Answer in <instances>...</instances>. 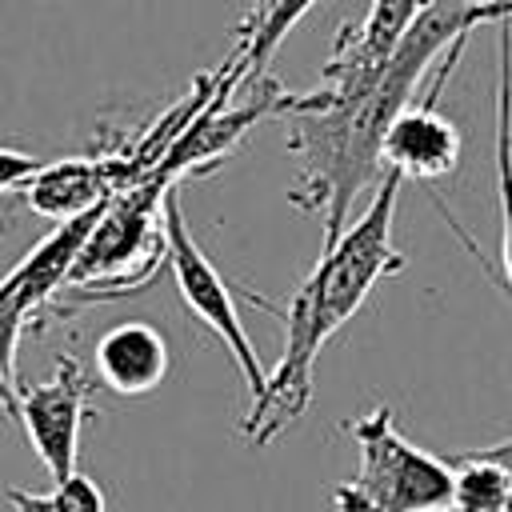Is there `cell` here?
I'll use <instances>...</instances> for the list:
<instances>
[{
    "label": "cell",
    "mask_w": 512,
    "mask_h": 512,
    "mask_svg": "<svg viewBox=\"0 0 512 512\" xmlns=\"http://www.w3.org/2000/svg\"><path fill=\"white\" fill-rule=\"evenodd\" d=\"M472 0H452L428 8L416 28L404 36V44L392 52V60L356 92L324 96V92H288L284 116L288 128V152L300 160V172L288 188V200L304 212H316L324 224V244H336L348 228L352 200L384 180L380 148L396 116L416 104V88L428 72V64L440 56L436 84H444L464 52V40L476 32Z\"/></svg>",
    "instance_id": "obj_1"
},
{
    "label": "cell",
    "mask_w": 512,
    "mask_h": 512,
    "mask_svg": "<svg viewBox=\"0 0 512 512\" xmlns=\"http://www.w3.org/2000/svg\"><path fill=\"white\" fill-rule=\"evenodd\" d=\"M400 200V176L384 172L372 188L364 212L344 228V236L320 248L312 272L296 284L284 316V348L276 368L268 372V388L256 404H248L240 420V436L256 448L272 444L284 428H292L312 404V376L320 348L360 312L372 288L404 268V252L392 240Z\"/></svg>",
    "instance_id": "obj_2"
},
{
    "label": "cell",
    "mask_w": 512,
    "mask_h": 512,
    "mask_svg": "<svg viewBox=\"0 0 512 512\" xmlns=\"http://www.w3.org/2000/svg\"><path fill=\"white\" fill-rule=\"evenodd\" d=\"M172 188H180V180L156 168L148 180L132 184L128 192L104 204L100 224L92 228L56 312H64V300H72L68 308L100 304V300L132 296L152 284V276L168 264L164 208Z\"/></svg>",
    "instance_id": "obj_3"
},
{
    "label": "cell",
    "mask_w": 512,
    "mask_h": 512,
    "mask_svg": "<svg viewBox=\"0 0 512 512\" xmlns=\"http://www.w3.org/2000/svg\"><path fill=\"white\" fill-rule=\"evenodd\" d=\"M360 464L352 480L332 488V512H448L456 468L444 456L416 448L392 420L388 404L348 424Z\"/></svg>",
    "instance_id": "obj_4"
},
{
    "label": "cell",
    "mask_w": 512,
    "mask_h": 512,
    "mask_svg": "<svg viewBox=\"0 0 512 512\" xmlns=\"http://www.w3.org/2000/svg\"><path fill=\"white\" fill-rule=\"evenodd\" d=\"M164 228H168V268H172V280H176V292H180L184 308L224 344V352L236 360V368L244 376L248 404H256L268 388V372L256 356V344L244 332L232 284L220 276V268L204 256L200 240L192 236V224H188L184 204H180V188H172V196H168Z\"/></svg>",
    "instance_id": "obj_5"
},
{
    "label": "cell",
    "mask_w": 512,
    "mask_h": 512,
    "mask_svg": "<svg viewBox=\"0 0 512 512\" xmlns=\"http://www.w3.org/2000/svg\"><path fill=\"white\" fill-rule=\"evenodd\" d=\"M92 392H96V376L76 356H60L52 376L20 388L16 424L24 428L52 484H64L76 476L80 428L92 416Z\"/></svg>",
    "instance_id": "obj_6"
},
{
    "label": "cell",
    "mask_w": 512,
    "mask_h": 512,
    "mask_svg": "<svg viewBox=\"0 0 512 512\" xmlns=\"http://www.w3.org/2000/svg\"><path fill=\"white\" fill-rule=\"evenodd\" d=\"M436 8V0H372L364 20L356 28H344L324 60L316 92L324 96H344L364 88L404 44V36L416 28V20Z\"/></svg>",
    "instance_id": "obj_7"
},
{
    "label": "cell",
    "mask_w": 512,
    "mask_h": 512,
    "mask_svg": "<svg viewBox=\"0 0 512 512\" xmlns=\"http://www.w3.org/2000/svg\"><path fill=\"white\" fill-rule=\"evenodd\" d=\"M460 152H464L460 128L436 108V96H424L408 104L388 128L380 164L400 180H444L448 172H456Z\"/></svg>",
    "instance_id": "obj_8"
},
{
    "label": "cell",
    "mask_w": 512,
    "mask_h": 512,
    "mask_svg": "<svg viewBox=\"0 0 512 512\" xmlns=\"http://www.w3.org/2000/svg\"><path fill=\"white\" fill-rule=\"evenodd\" d=\"M92 368L100 388L116 396H148L172 368L168 336L148 320H120L96 336Z\"/></svg>",
    "instance_id": "obj_9"
},
{
    "label": "cell",
    "mask_w": 512,
    "mask_h": 512,
    "mask_svg": "<svg viewBox=\"0 0 512 512\" xmlns=\"http://www.w3.org/2000/svg\"><path fill=\"white\" fill-rule=\"evenodd\" d=\"M500 32V76H496V208H500V272L512 288V20Z\"/></svg>",
    "instance_id": "obj_10"
},
{
    "label": "cell",
    "mask_w": 512,
    "mask_h": 512,
    "mask_svg": "<svg viewBox=\"0 0 512 512\" xmlns=\"http://www.w3.org/2000/svg\"><path fill=\"white\" fill-rule=\"evenodd\" d=\"M4 512H104V492L96 480L76 472L64 484H52L48 492L28 488H4Z\"/></svg>",
    "instance_id": "obj_11"
},
{
    "label": "cell",
    "mask_w": 512,
    "mask_h": 512,
    "mask_svg": "<svg viewBox=\"0 0 512 512\" xmlns=\"http://www.w3.org/2000/svg\"><path fill=\"white\" fill-rule=\"evenodd\" d=\"M40 164L44 160H36V156H28L20 148H0V228H8L16 208H24L20 192L40 172Z\"/></svg>",
    "instance_id": "obj_12"
},
{
    "label": "cell",
    "mask_w": 512,
    "mask_h": 512,
    "mask_svg": "<svg viewBox=\"0 0 512 512\" xmlns=\"http://www.w3.org/2000/svg\"><path fill=\"white\" fill-rule=\"evenodd\" d=\"M16 412H20V384H16V376L0 364V420L16 424Z\"/></svg>",
    "instance_id": "obj_13"
},
{
    "label": "cell",
    "mask_w": 512,
    "mask_h": 512,
    "mask_svg": "<svg viewBox=\"0 0 512 512\" xmlns=\"http://www.w3.org/2000/svg\"><path fill=\"white\" fill-rule=\"evenodd\" d=\"M472 28L480 24H500V20H512V4H476L472 0V12H468Z\"/></svg>",
    "instance_id": "obj_14"
},
{
    "label": "cell",
    "mask_w": 512,
    "mask_h": 512,
    "mask_svg": "<svg viewBox=\"0 0 512 512\" xmlns=\"http://www.w3.org/2000/svg\"><path fill=\"white\" fill-rule=\"evenodd\" d=\"M476 4H512V0H476Z\"/></svg>",
    "instance_id": "obj_15"
}]
</instances>
